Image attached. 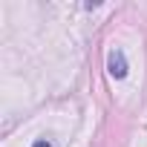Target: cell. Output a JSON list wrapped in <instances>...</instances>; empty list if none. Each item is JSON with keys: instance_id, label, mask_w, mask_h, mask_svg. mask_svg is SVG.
Returning a JSON list of instances; mask_svg holds the SVG:
<instances>
[{"instance_id": "cell-1", "label": "cell", "mask_w": 147, "mask_h": 147, "mask_svg": "<svg viewBox=\"0 0 147 147\" xmlns=\"http://www.w3.org/2000/svg\"><path fill=\"white\" fill-rule=\"evenodd\" d=\"M107 69H110L113 78H124V75H127V61H124L121 49H113V52H110V58H107Z\"/></svg>"}, {"instance_id": "cell-2", "label": "cell", "mask_w": 147, "mask_h": 147, "mask_svg": "<svg viewBox=\"0 0 147 147\" xmlns=\"http://www.w3.org/2000/svg\"><path fill=\"white\" fill-rule=\"evenodd\" d=\"M35 147H52L49 141H35Z\"/></svg>"}]
</instances>
